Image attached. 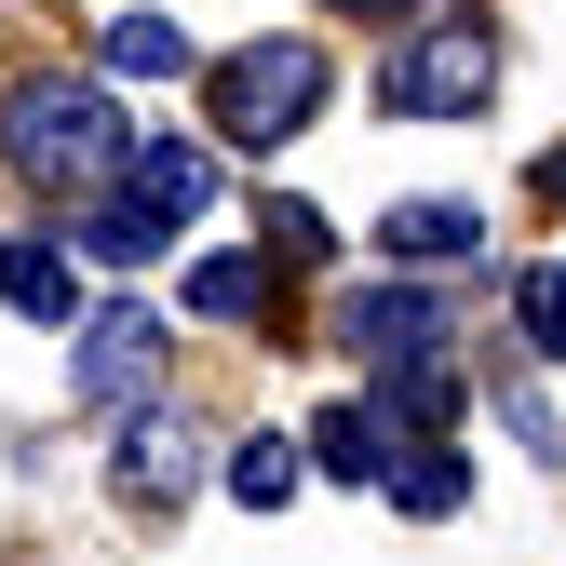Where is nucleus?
Wrapping results in <instances>:
<instances>
[{"mask_svg":"<svg viewBox=\"0 0 566 566\" xmlns=\"http://www.w3.org/2000/svg\"><path fill=\"white\" fill-rule=\"evenodd\" d=\"M122 149H135V122H122V95L95 82V67H41V82H14L0 95V163H14L28 189H108L122 176Z\"/></svg>","mask_w":566,"mask_h":566,"instance_id":"1","label":"nucleus"},{"mask_svg":"<svg viewBox=\"0 0 566 566\" xmlns=\"http://www.w3.org/2000/svg\"><path fill=\"white\" fill-rule=\"evenodd\" d=\"M324 95H337V67H324L311 28H270V41H243V54L202 67V108H217V135H230V149H256V163L283 149V135H311Z\"/></svg>","mask_w":566,"mask_h":566,"instance_id":"2","label":"nucleus"},{"mask_svg":"<svg viewBox=\"0 0 566 566\" xmlns=\"http://www.w3.org/2000/svg\"><path fill=\"white\" fill-rule=\"evenodd\" d=\"M405 122H459V108H485L500 95V14H432L405 54H391V82H378Z\"/></svg>","mask_w":566,"mask_h":566,"instance_id":"3","label":"nucleus"},{"mask_svg":"<svg viewBox=\"0 0 566 566\" xmlns=\"http://www.w3.org/2000/svg\"><path fill=\"white\" fill-rule=\"evenodd\" d=\"M108 189H122V202H149L163 230H202V217H217V189H230V163H217V149H189V135H135Z\"/></svg>","mask_w":566,"mask_h":566,"instance_id":"4","label":"nucleus"},{"mask_svg":"<svg viewBox=\"0 0 566 566\" xmlns=\"http://www.w3.org/2000/svg\"><path fill=\"white\" fill-rule=\"evenodd\" d=\"M337 337L365 350V365H432L446 350V297L391 270V283H365V297H337Z\"/></svg>","mask_w":566,"mask_h":566,"instance_id":"5","label":"nucleus"},{"mask_svg":"<svg viewBox=\"0 0 566 566\" xmlns=\"http://www.w3.org/2000/svg\"><path fill=\"white\" fill-rule=\"evenodd\" d=\"M0 311H14V324H67V311H82L67 230H0Z\"/></svg>","mask_w":566,"mask_h":566,"instance_id":"6","label":"nucleus"},{"mask_svg":"<svg viewBox=\"0 0 566 566\" xmlns=\"http://www.w3.org/2000/svg\"><path fill=\"white\" fill-rule=\"evenodd\" d=\"M163 378V324L149 311H95L82 324V405H149Z\"/></svg>","mask_w":566,"mask_h":566,"instance_id":"7","label":"nucleus"},{"mask_svg":"<svg viewBox=\"0 0 566 566\" xmlns=\"http://www.w3.org/2000/svg\"><path fill=\"white\" fill-rule=\"evenodd\" d=\"M378 243H391V270L418 283V270H459V256L485 243V217H472V202H391V217H378Z\"/></svg>","mask_w":566,"mask_h":566,"instance_id":"8","label":"nucleus"},{"mask_svg":"<svg viewBox=\"0 0 566 566\" xmlns=\"http://www.w3.org/2000/svg\"><path fill=\"white\" fill-rule=\"evenodd\" d=\"M297 459H311V472H337V485H378V472H391V418H378V405H324Z\"/></svg>","mask_w":566,"mask_h":566,"instance_id":"9","label":"nucleus"},{"mask_svg":"<svg viewBox=\"0 0 566 566\" xmlns=\"http://www.w3.org/2000/svg\"><path fill=\"white\" fill-rule=\"evenodd\" d=\"M163 243H176V230L149 217V202H122V189H95V217L67 230V256H95V270H149Z\"/></svg>","mask_w":566,"mask_h":566,"instance_id":"10","label":"nucleus"},{"mask_svg":"<svg viewBox=\"0 0 566 566\" xmlns=\"http://www.w3.org/2000/svg\"><path fill=\"white\" fill-rule=\"evenodd\" d=\"M378 485H391V513H432V526H446V513L472 500V472H459V446H391V472H378Z\"/></svg>","mask_w":566,"mask_h":566,"instance_id":"11","label":"nucleus"},{"mask_svg":"<svg viewBox=\"0 0 566 566\" xmlns=\"http://www.w3.org/2000/svg\"><path fill=\"white\" fill-rule=\"evenodd\" d=\"M95 54L122 67V82H176V67H189V28H176V14H108Z\"/></svg>","mask_w":566,"mask_h":566,"instance_id":"12","label":"nucleus"},{"mask_svg":"<svg viewBox=\"0 0 566 566\" xmlns=\"http://www.w3.org/2000/svg\"><path fill=\"white\" fill-rule=\"evenodd\" d=\"M176 485H189L176 418H135V432H122V500H176Z\"/></svg>","mask_w":566,"mask_h":566,"instance_id":"13","label":"nucleus"},{"mask_svg":"<svg viewBox=\"0 0 566 566\" xmlns=\"http://www.w3.org/2000/svg\"><path fill=\"white\" fill-rule=\"evenodd\" d=\"M189 311H202V324H243V311H256V256H243V243L189 256Z\"/></svg>","mask_w":566,"mask_h":566,"instance_id":"14","label":"nucleus"},{"mask_svg":"<svg viewBox=\"0 0 566 566\" xmlns=\"http://www.w3.org/2000/svg\"><path fill=\"white\" fill-rule=\"evenodd\" d=\"M230 500H243V513H283V500H297V446H283V432L230 446Z\"/></svg>","mask_w":566,"mask_h":566,"instance_id":"15","label":"nucleus"},{"mask_svg":"<svg viewBox=\"0 0 566 566\" xmlns=\"http://www.w3.org/2000/svg\"><path fill=\"white\" fill-rule=\"evenodd\" d=\"M500 432H513V446H526V459H566V432H553V405H539V391H526V378H513V391H500Z\"/></svg>","mask_w":566,"mask_h":566,"instance_id":"16","label":"nucleus"},{"mask_svg":"<svg viewBox=\"0 0 566 566\" xmlns=\"http://www.w3.org/2000/svg\"><path fill=\"white\" fill-rule=\"evenodd\" d=\"M513 324H526L539 350H566V270H526V297H513Z\"/></svg>","mask_w":566,"mask_h":566,"instance_id":"17","label":"nucleus"},{"mask_svg":"<svg viewBox=\"0 0 566 566\" xmlns=\"http://www.w3.org/2000/svg\"><path fill=\"white\" fill-rule=\"evenodd\" d=\"M270 256H324V217H311V202H270Z\"/></svg>","mask_w":566,"mask_h":566,"instance_id":"18","label":"nucleus"},{"mask_svg":"<svg viewBox=\"0 0 566 566\" xmlns=\"http://www.w3.org/2000/svg\"><path fill=\"white\" fill-rule=\"evenodd\" d=\"M324 14H350V28H378V14H418V0H324Z\"/></svg>","mask_w":566,"mask_h":566,"instance_id":"19","label":"nucleus"},{"mask_svg":"<svg viewBox=\"0 0 566 566\" xmlns=\"http://www.w3.org/2000/svg\"><path fill=\"white\" fill-rule=\"evenodd\" d=\"M539 202H566V149H553V163H539Z\"/></svg>","mask_w":566,"mask_h":566,"instance_id":"20","label":"nucleus"}]
</instances>
